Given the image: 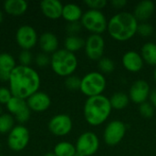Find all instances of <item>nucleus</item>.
Listing matches in <instances>:
<instances>
[{"instance_id":"obj_1","label":"nucleus","mask_w":156,"mask_h":156,"mask_svg":"<svg viewBox=\"0 0 156 156\" xmlns=\"http://www.w3.org/2000/svg\"><path fill=\"white\" fill-rule=\"evenodd\" d=\"M40 84L41 79L38 72L30 66L16 65L11 71L8 80V88L12 95L23 100H27L37 92Z\"/></svg>"},{"instance_id":"obj_2","label":"nucleus","mask_w":156,"mask_h":156,"mask_svg":"<svg viewBox=\"0 0 156 156\" xmlns=\"http://www.w3.org/2000/svg\"><path fill=\"white\" fill-rule=\"evenodd\" d=\"M139 22L133 13L120 12L114 15L108 21L107 31L109 35L117 41H127L137 34Z\"/></svg>"},{"instance_id":"obj_3","label":"nucleus","mask_w":156,"mask_h":156,"mask_svg":"<svg viewBox=\"0 0 156 156\" xmlns=\"http://www.w3.org/2000/svg\"><path fill=\"white\" fill-rule=\"evenodd\" d=\"M112 110L109 98L104 95H99L86 100L83 107V115L90 125L99 126L107 121Z\"/></svg>"},{"instance_id":"obj_4","label":"nucleus","mask_w":156,"mask_h":156,"mask_svg":"<svg viewBox=\"0 0 156 156\" xmlns=\"http://www.w3.org/2000/svg\"><path fill=\"white\" fill-rule=\"evenodd\" d=\"M50 67L56 75L67 78L73 75L76 71L78 68V58L74 53L65 48L58 49L51 55Z\"/></svg>"},{"instance_id":"obj_5","label":"nucleus","mask_w":156,"mask_h":156,"mask_svg":"<svg viewBox=\"0 0 156 156\" xmlns=\"http://www.w3.org/2000/svg\"><path fill=\"white\" fill-rule=\"evenodd\" d=\"M107 86L105 76L98 71H91L81 78L80 91L88 98L102 95Z\"/></svg>"},{"instance_id":"obj_6","label":"nucleus","mask_w":156,"mask_h":156,"mask_svg":"<svg viewBox=\"0 0 156 156\" xmlns=\"http://www.w3.org/2000/svg\"><path fill=\"white\" fill-rule=\"evenodd\" d=\"M80 24L82 27L91 34L101 35L105 30H107L108 20L101 11L89 9L83 13Z\"/></svg>"},{"instance_id":"obj_7","label":"nucleus","mask_w":156,"mask_h":156,"mask_svg":"<svg viewBox=\"0 0 156 156\" xmlns=\"http://www.w3.org/2000/svg\"><path fill=\"white\" fill-rule=\"evenodd\" d=\"M29 141V131L23 124L16 125L7 134V146L13 152L23 151L28 145Z\"/></svg>"},{"instance_id":"obj_8","label":"nucleus","mask_w":156,"mask_h":156,"mask_svg":"<svg viewBox=\"0 0 156 156\" xmlns=\"http://www.w3.org/2000/svg\"><path fill=\"white\" fill-rule=\"evenodd\" d=\"M75 147L77 152L83 156H92L99 150L100 140L94 133L85 132L79 136Z\"/></svg>"},{"instance_id":"obj_9","label":"nucleus","mask_w":156,"mask_h":156,"mask_svg":"<svg viewBox=\"0 0 156 156\" xmlns=\"http://www.w3.org/2000/svg\"><path fill=\"white\" fill-rule=\"evenodd\" d=\"M126 133V125L123 122L114 120L110 122L104 129L103 140L106 144L115 146L119 144L124 138Z\"/></svg>"},{"instance_id":"obj_10","label":"nucleus","mask_w":156,"mask_h":156,"mask_svg":"<svg viewBox=\"0 0 156 156\" xmlns=\"http://www.w3.org/2000/svg\"><path fill=\"white\" fill-rule=\"evenodd\" d=\"M38 35L36 29L29 25L19 27L16 32V41L22 50L32 49L38 42Z\"/></svg>"},{"instance_id":"obj_11","label":"nucleus","mask_w":156,"mask_h":156,"mask_svg":"<svg viewBox=\"0 0 156 156\" xmlns=\"http://www.w3.org/2000/svg\"><path fill=\"white\" fill-rule=\"evenodd\" d=\"M5 107L8 111V113L14 116L15 120L20 124L26 123L30 118L31 111L29 110L26 100L13 96L5 104Z\"/></svg>"},{"instance_id":"obj_12","label":"nucleus","mask_w":156,"mask_h":156,"mask_svg":"<svg viewBox=\"0 0 156 156\" xmlns=\"http://www.w3.org/2000/svg\"><path fill=\"white\" fill-rule=\"evenodd\" d=\"M48 127L52 134L61 137L68 135L71 132L73 122L69 115L65 113H59L54 115L49 120Z\"/></svg>"},{"instance_id":"obj_13","label":"nucleus","mask_w":156,"mask_h":156,"mask_svg":"<svg viewBox=\"0 0 156 156\" xmlns=\"http://www.w3.org/2000/svg\"><path fill=\"white\" fill-rule=\"evenodd\" d=\"M85 53L88 58L94 61H99L103 58L105 41L101 35L91 34L85 40Z\"/></svg>"},{"instance_id":"obj_14","label":"nucleus","mask_w":156,"mask_h":156,"mask_svg":"<svg viewBox=\"0 0 156 156\" xmlns=\"http://www.w3.org/2000/svg\"><path fill=\"white\" fill-rule=\"evenodd\" d=\"M150 93L151 90L149 83L144 80H137L130 88L129 98L133 103L141 105L147 101Z\"/></svg>"},{"instance_id":"obj_15","label":"nucleus","mask_w":156,"mask_h":156,"mask_svg":"<svg viewBox=\"0 0 156 156\" xmlns=\"http://www.w3.org/2000/svg\"><path fill=\"white\" fill-rule=\"evenodd\" d=\"M26 101L29 110L35 112H44L48 110L51 105V99L49 95L39 90Z\"/></svg>"},{"instance_id":"obj_16","label":"nucleus","mask_w":156,"mask_h":156,"mask_svg":"<svg viewBox=\"0 0 156 156\" xmlns=\"http://www.w3.org/2000/svg\"><path fill=\"white\" fill-rule=\"evenodd\" d=\"M123 68L130 72H138L144 68V61L140 53L134 50L125 52L122 58Z\"/></svg>"},{"instance_id":"obj_17","label":"nucleus","mask_w":156,"mask_h":156,"mask_svg":"<svg viewBox=\"0 0 156 156\" xmlns=\"http://www.w3.org/2000/svg\"><path fill=\"white\" fill-rule=\"evenodd\" d=\"M63 4L58 0H43L40 2L42 14L49 19H58L62 16Z\"/></svg>"},{"instance_id":"obj_18","label":"nucleus","mask_w":156,"mask_h":156,"mask_svg":"<svg viewBox=\"0 0 156 156\" xmlns=\"http://www.w3.org/2000/svg\"><path fill=\"white\" fill-rule=\"evenodd\" d=\"M38 46L41 52L46 54H53L58 49V37L52 32H44L38 37Z\"/></svg>"},{"instance_id":"obj_19","label":"nucleus","mask_w":156,"mask_h":156,"mask_svg":"<svg viewBox=\"0 0 156 156\" xmlns=\"http://www.w3.org/2000/svg\"><path fill=\"white\" fill-rule=\"evenodd\" d=\"M155 10L154 3L151 0H144L139 2L134 9H133V16L139 22H145L149 18L152 17L154 12Z\"/></svg>"},{"instance_id":"obj_20","label":"nucleus","mask_w":156,"mask_h":156,"mask_svg":"<svg viewBox=\"0 0 156 156\" xmlns=\"http://www.w3.org/2000/svg\"><path fill=\"white\" fill-rule=\"evenodd\" d=\"M28 8V4L25 0H6L4 3V10L10 16H20Z\"/></svg>"},{"instance_id":"obj_21","label":"nucleus","mask_w":156,"mask_h":156,"mask_svg":"<svg viewBox=\"0 0 156 156\" xmlns=\"http://www.w3.org/2000/svg\"><path fill=\"white\" fill-rule=\"evenodd\" d=\"M83 12L80 5L69 3L63 5L62 10V16L68 23H73V22H80L82 17Z\"/></svg>"},{"instance_id":"obj_22","label":"nucleus","mask_w":156,"mask_h":156,"mask_svg":"<svg viewBox=\"0 0 156 156\" xmlns=\"http://www.w3.org/2000/svg\"><path fill=\"white\" fill-rule=\"evenodd\" d=\"M141 56L144 62L156 67V44L154 42L145 43L141 48Z\"/></svg>"},{"instance_id":"obj_23","label":"nucleus","mask_w":156,"mask_h":156,"mask_svg":"<svg viewBox=\"0 0 156 156\" xmlns=\"http://www.w3.org/2000/svg\"><path fill=\"white\" fill-rule=\"evenodd\" d=\"M109 100H110L112 108L114 110H118V111L125 109L130 102L129 95H127L123 91H117L113 93L111 96V98H109Z\"/></svg>"},{"instance_id":"obj_24","label":"nucleus","mask_w":156,"mask_h":156,"mask_svg":"<svg viewBox=\"0 0 156 156\" xmlns=\"http://www.w3.org/2000/svg\"><path fill=\"white\" fill-rule=\"evenodd\" d=\"M64 47L66 50L75 54L85 47V40L79 36H68L64 40Z\"/></svg>"},{"instance_id":"obj_25","label":"nucleus","mask_w":156,"mask_h":156,"mask_svg":"<svg viewBox=\"0 0 156 156\" xmlns=\"http://www.w3.org/2000/svg\"><path fill=\"white\" fill-rule=\"evenodd\" d=\"M53 153L57 156H75L77 150L74 144L69 142L63 141L55 145Z\"/></svg>"},{"instance_id":"obj_26","label":"nucleus","mask_w":156,"mask_h":156,"mask_svg":"<svg viewBox=\"0 0 156 156\" xmlns=\"http://www.w3.org/2000/svg\"><path fill=\"white\" fill-rule=\"evenodd\" d=\"M16 67V62L15 58L6 52L0 53V70L11 73V71Z\"/></svg>"},{"instance_id":"obj_27","label":"nucleus","mask_w":156,"mask_h":156,"mask_svg":"<svg viewBox=\"0 0 156 156\" xmlns=\"http://www.w3.org/2000/svg\"><path fill=\"white\" fill-rule=\"evenodd\" d=\"M16 120L10 113H3L0 115V134H8L15 125Z\"/></svg>"},{"instance_id":"obj_28","label":"nucleus","mask_w":156,"mask_h":156,"mask_svg":"<svg viewBox=\"0 0 156 156\" xmlns=\"http://www.w3.org/2000/svg\"><path fill=\"white\" fill-rule=\"evenodd\" d=\"M99 69L101 74H111L115 69V63L110 58L103 57L98 61Z\"/></svg>"},{"instance_id":"obj_29","label":"nucleus","mask_w":156,"mask_h":156,"mask_svg":"<svg viewBox=\"0 0 156 156\" xmlns=\"http://www.w3.org/2000/svg\"><path fill=\"white\" fill-rule=\"evenodd\" d=\"M65 87L69 90H80V84H81V79L78 76L75 75H71L69 76L65 79Z\"/></svg>"},{"instance_id":"obj_30","label":"nucleus","mask_w":156,"mask_h":156,"mask_svg":"<svg viewBox=\"0 0 156 156\" xmlns=\"http://www.w3.org/2000/svg\"><path fill=\"white\" fill-rule=\"evenodd\" d=\"M139 112L142 117L145 119H151L154 115V107L150 102H144L139 105Z\"/></svg>"},{"instance_id":"obj_31","label":"nucleus","mask_w":156,"mask_h":156,"mask_svg":"<svg viewBox=\"0 0 156 156\" xmlns=\"http://www.w3.org/2000/svg\"><path fill=\"white\" fill-rule=\"evenodd\" d=\"M50 59H51V56L44 52H40L36 56L35 62L39 68H46L48 65H50Z\"/></svg>"},{"instance_id":"obj_32","label":"nucleus","mask_w":156,"mask_h":156,"mask_svg":"<svg viewBox=\"0 0 156 156\" xmlns=\"http://www.w3.org/2000/svg\"><path fill=\"white\" fill-rule=\"evenodd\" d=\"M154 33V27L151 24L149 23H142L138 25L137 27V34L144 37H147L152 36Z\"/></svg>"},{"instance_id":"obj_33","label":"nucleus","mask_w":156,"mask_h":156,"mask_svg":"<svg viewBox=\"0 0 156 156\" xmlns=\"http://www.w3.org/2000/svg\"><path fill=\"white\" fill-rule=\"evenodd\" d=\"M33 55L30 50H22L18 55L19 65L22 66H30L33 61Z\"/></svg>"},{"instance_id":"obj_34","label":"nucleus","mask_w":156,"mask_h":156,"mask_svg":"<svg viewBox=\"0 0 156 156\" xmlns=\"http://www.w3.org/2000/svg\"><path fill=\"white\" fill-rule=\"evenodd\" d=\"M84 4L90 9L101 11V9H103L106 6L107 1L106 0H85Z\"/></svg>"},{"instance_id":"obj_35","label":"nucleus","mask_w":156,"mask_h":156,"mask_svg":"<svg viewBox=\"0 0 156 156\" xmlns=\"http://www.w3.org/2000/svg\"><path fill=\"white\" fill-rule=\"evenodd\" d=\"M12 97V92L8 87H0V105H5L11 100Z\"/></svg>"},{"instance_id":"obj_36","label":"nucleus","mask_w":156,"mask_h":156,"mask_svg":"<svg viewBox=\"0 0 156 156\" xmlns=\"http://www.w3.org/2000/svg\"><path fill=\"white\" fill-rule=\"evenodd\" d=\"M82 26L80 22H73V23H68L66 27V31L69 34V36H78V33L81 30Z\"/></svg>"},{"instance_id":"obj_37","label":"nucleus","mask_w":156,"mask_h":156,"mask_svg":"<svg viewBox=\"0 0 156 156\" xmlns=\"http://www.w3.org/2000/svg\"><path fill=\"white\" fill-rule=\"evenodd\" d=\"M111 4L115 8H122L127 5V1L126 0H112Z\"/></svg>"},{"instance_id":"obj_38","label":"nucleus","mask_w":156,"mask_h":156,"mask_svg":"<svg viewBox=\"0 0 156 156\" xmlns=\"http://www.w3.org/2000/svg\"><path fill=\"white\" fill-rule=\"evenodd\" d=\"M10 77V73H6L0 70V81L1 82H8Z\"/></svg>"},{"instance_id":"obj_39","label":"nucleus","mask_w":156,"mask_h":156,"mask_svg":"<svg viewBox=\"0 0 156 156\" xmlns=\"http://www.w3.org/2000/svg\"><path fill=\"white\" fill-rule=\"evenodd\" d=\"M149 99H150V103L156 108V90L151 91L150 93V96H149Z\"/></svg>"},{"instance_id":"obj_40","label":"nucleus","mask_w":156,"mask_h":156,"mask_svg":"<svg viewBox=\"0 0 156 156\" xmlns=\"http://www.w3.org/2000/svg\"><path fill=\"white\" fill-rule=\"evenodd\" d=\"M3 20H4V15H3V12L0 10V25L2 24Z\"/></svg>"},{"instance_id":"obj_41","label":"nucleus","mask_w":156,"mask_h":156,"mask_svg":"<svg viewBox=\"0 0 156 156\" xmlns=\"http://www.w3.org/2000/svg\"><path fill=\"white\" fill-rule=\"evenodd\" d=\"M44 156H57L53 152H49V153H47V154H45V155Z\"/></svg>"},{"instance_id":"obj_42","label":"nucleus","mask_w":156,"mask_h":156,"mask_svg":"<svg viewBox=\"0 0 156 156\" xmlns=\"http://www.w3.org/2000/svg\"><path fill=\"white\" fill-rule=\"evenodd\" d=\"M154 80L155 81L156 83V67L155 69H154Z\"/></svg>"},{"instance_id":"obj_43","label":"nucleus","mask_w":156,"mask_h":156,"mask_svg":"<svg viewBox=\"0 0 156 156\" xmlns=\"http://www.w3.org/2000/svg\"><path fill=\"white\" fill-rule=\"evenodd\" d=\"M2 114H3V109H2V107L0 105V115H2Z\"/></svg>"},{"instance_id":"obj_44","label":"nucleus","mask_w":156,"mask_h":156,"mask_svg":"<svg viewBox=\"0 0 156 156\" xmlns=\"http://www.w3.org/2000/svg\"><path fill=\"white\" fill-rule=\"evenodd\" d=\"M75 156H83V155H82V154H80V153H78V152H77V153H76V154H75Z\"/></svg>"},{"instance_id":"obj_45","label":"nucleus","mask_w":156,"mask_h":156,"mask_svg":"<svg viewBox=\"0 0 156 156\" xmlns=\"http://www.w3.org/2000/svg\"><path fill=\"white\" fill-rule=\"evenodd\" d=\"M0 150H1V144H0Z\"/></svg>"},{"instance_id":"obj_46","label":"nucleus","mask_w":156,"mask_h":156,"mask_svg":"<svg viewBox=\"0 0 156 156\" xmlns=\"http://www.w3.org/2000/svg\"><path fill=\"white\" fill-rule=\"evenodd\" d=\"M0 156H3V155H1V154H0Z\"/></svg>"}]
</instances>
